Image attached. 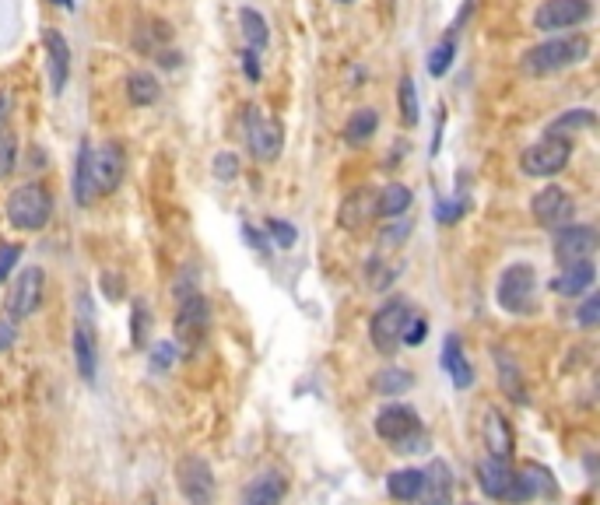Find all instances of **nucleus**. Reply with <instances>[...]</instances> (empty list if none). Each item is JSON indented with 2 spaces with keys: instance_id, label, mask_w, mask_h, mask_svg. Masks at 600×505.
Returning a JSON list of instances; mask_svg holds the SVG:
<instances>
[{
  "instance_id": "f257e3e1",
  "label": "nucleus",
  "mask_w": 600,
  "mask_h": 505,
  "mask_svg": "<svg viewBox=\"0 0 600 505\" xmlns=\"http://www.w3.org/2000/svg\"><path fill=\"white\" fill-rule=\"evenodd\" d=\"M590 36L583 32H569V36H555V39H544V43L530 46L523 53V71L534 74V78H544V74H555L565 71V67H576L590 57Z\"/></svg>"
},
{
  "instance_id": "f03ea898",
  "label": "nucleus",
  "mask_w": 600,
  "mask_h": 505,
  "mask_svg": "<svg viewBox=\"0 0 600 505\" xmlns=\"http://www.w3.org/2000/svg\"><path fill=\"white\" fill-rule=\"evenodd\" d=\"M8 221L18 228V232H39V228L50 225L53 218V193L46 183H22L11 190L8 204Z\"/></svg>"
},
{
  "instance_id": "7ed1b4c3",
  "label": "nucleus",
  "mask_w": 600,
  "mask_h": 505,
  "mask_svg": "<svg viewBox=\"0 0 600 505\" xmlns=\"http://www.w3.org/2000/svg\"><path fill=\"white\" fill-rule=\"evenodd\" d=\"M415 306L408 299H390L383 309H376V316L369 320V341L379 355H397L400 344H404V330H408Z\"/></svg>"
},
{
  "instance_id": "20e7f679",
  "label": "nucleus",
  "mask_w": 600,
  "mask_h": 505,
  "mask_svg": "<svg viewBox=\"0 0 600 505\" xmlns=\"http://www.w3.org/2000/svg\"><path fill=\"white\" fill-rule=\"evenodd\" d=\"M243 137H246V148H250V155L257 158V162H278L281 158V148H285V127H281L267 109L246 106Z\"/></svg>"
},
{
  "instance_id": "39448f33",
  "label": "nucleus",
  "mask_w": 600,
  "mask_h": 505,
  "mask_svg": "<svg viewBox=\"0 0 600 505\" xmlns=\"http://www.w3.org/2000/svg\"><path fill=\"white\" fill-rule=\"evenodd\" d=\"M499 306L513 316H534L537 313V271L530 264H513L502 271L499 292H495Z\"/></svg>"
},
{
  "instance_id": "423d86ee",
  "label": "nucleus",
  "mask_w": 600,
  "mask_h": 505,
  "mask_svg": "<svg viewBox=\"0 0 600 505\" xmlns=\"http://www.w3.org/2000/svg\"><path fill=\"white\" fill-rule=\"evenodd\" d=\"M572 158V137H558V134H544L537 144H530L520 155V169L523 176L530 179H551L558 172H565Z\"/></svg>"
},
{
  "instance_id": "0eeeda50",
  "label": "nucleus",
  "mask_w": 600,
  "mask_h": 505,
  "mask_svg": "<svg viewBox=\"0 0 600 505\" xmlns=\"http://www.w3.org/2000/svg\"><path fill=\"white\" fill-rule=\"evenodd\" d=\"M208 323H211V306L200 292H190L179 299L176 320H172V334L183 351H197L200 344L208 341Z\"/></svg>"
},
{
  "instance_id": "6e6552de",
  "label": "nucleus",
  "mask_w": 600,
  "mask_h": 505,
  "mask_svg": "<svg viewBox=\"0 0 600 505\" xmlns=\"http://www.w3.org/2000/svg\"><path fill=\"white\" fill-rule=\"evenodd\" d=\"M123 172H127V155L116 141H102L88 151V183H92L95 200L109 197L123 183Z\"/></svg>"
},
{
  "instance_id": "1a4fd4ad",
  "label": "nucleus",
  "mask_w": 600,
  "mask_h": 505,
  "mask_svg": "<svg viewBox=\"0 0 600 505\" xmlns=\"http://www.w3.org/2000/svg\"><path fill=\"white\" fill-rule=\"evenodd\" d=\"M176 488L179 495L190 505H215L218 498V484H215V470L204 456H179L176 463Z\"/></svg>"
},
{
  "instance_id": "9d476101",
  "label": "nucleus",
  "mask_w": 600,
  "mask_h": 505,
  "mask_svg": "<svg viewBox=\"0 0 600 505\" xmlns=\"http://www.w3.org/2000/svg\"><path fill=\"white\" fill-rule=\"evenodd\" d=\"M43 292H46L43 267H25V271H18L15 278H11L8 299H4L8 320L22 323V320H29V316H36L39 306H43Z\"/></svg>"
},
{
  "instance_id": "9b49d317",
  "label": "nucleus",
  "mask_w": 600,
  "mask_h": 505,
  "mask_svg": "<svg viewBox=\"0 0 600 505\" xmlns=\"http://www.w3.org/2000/svg\"><path fill=\"white\" fill-rule=\"evenodd\" d=\"M74 362H78V376L85 383H95L99 372V344H95V320H92V295H78V323H74Z\"/></svg>"
},
{
  "instance_id": "f8f14e48",
  "label": "nucleus",
  "mask_w": 600,
  "mask_h": 505,
  "mask_svg": "<svg viewBox=\"0 0 600 505\" xmlns=\"http://www.w3.org/2000/svg\"><path fill=\"white\" fill-rule=\"evenodd\" d=\"M530 214H534V221L541 228H548V232H558V228L572 225L576 221V200H572V193L565 190V186H544V190L534 193V200H530Z\"/></svg>"
},
{
  "instance_id": "ddd939ff",
  "label": "nucleus",
  "mask_w": 600,
  "mask_h": 505,
  "mask_svg": "<svg viewBox=\"0 0 600 505\" xmlns=\"http://www.w3.org/2000/svg\"><path fill=\"white\" fill-rule=\"evenodd\" d=\"M593 18L590 0H544L534 11V29L537 32H569L579 29Z\"/></svg>"
},
{
  "instance_id": "4468645a",
  "label": "nucleus",
  "mask_w": 600,
  "mask_h": 505,
  "mask_svg": "<svg viewBox=\"0 0 600 505\" xmlns=\"http://www.w3.org/2000/svg\"><path fill=\"white\" fill-rule=\"evenodd\" d=\"M597 242H600V235H597V228L593 225H565V228H558L555 232V260L562 267H569V264H583V260H593V253H597Z\"/></svg>"
},
{
  "instance_id": "2eb2a0df",
  "label": "nucleus",
  "mask_w": 600,
  "mask_h": 505,
  "mask_svg": "<svg viewBox=\"0 0 600 505\" xmlns=\"http://www.w3.org/2000/svg\"><path fill=\"white\" fill-rule=\"evenodd\" d=\"M372 428H376V435L383 442L397 446V442H404L408 435L422 432V418H418V411L411 404H386L383 411L376 414Z\"/></svg>"
},
{
  "instance_id": "dca6fc26",
  "label": "nucleus",
  "mask_w": 600,
  "mask_h": 505,
  "mask_svg": "<svg viewBox=\"0 0 600 505\" xmlns=\"http://www.w3.org/2000/svg\"><path fill=\"white\" fill-rule=\"evenodd\" d=\"M453 491H457L453 467L443 460V456H432L429 467L422 470V491H418V505H453Z\"/></svg>"
},
{
  "instance_id": "f3484780",
  "label": "nucleus",
  "mask_w": 600,
  "mask_h": 505,
  "mask_svg": "<svg viewBox=\"0 0 600 505\" xmlns=\"http://www.w3.org/2000/svg\"><path fill=\"white\" fill-rule=\"evenodd\" d=\"M481 435H485V449L488 456H499V460H509L516 453V435L513 425L506 421V414L488 407L485 418H481Z\"/></svg>"
},
{
  "instance_id": "a211bd4d",
  "label": "nucleus",
  "mask_w": 600,
  "mask_h": 505,
  "mask_svg": "<svg viewBox=\"0 0 600 505\" xmlns=\"http://www.w3.org/2000/svg\"><path fill=\"white\" fill-rule=\"evenodd\" d=\"M288 498V477L281 470H264L243 488L239 505H285Z\"/></svg>"
},
{
  "instance_id": "6ab92c4d",
  "label": "nucleus",
  "mask_w": 600,
  "mask_h": 505,
  "mask_svg": "<svg viewBox=\"0 0 600 505\" xmlns=\"http://www.w3.org/2000/svg\"><path fill=\"white\" fill-rule=\"evenodd\" d=\"M43 43H46V60H50V88L53 95H64L67 81H71V46H67V39L57 29H46Z\"/></svg>"
},
{
  "instance_id": "aec40b11",
  "label": "nucleus",
  "mask_w": 600,
  "mask_h": 505,
  "mask_svg": "<svg viewBox=\"0 0 600 505\" xmlns=\"http://www.w3.org/2000/svg\"><path fill=\"white\" fill-rule=\"evenodd\" d=\"M513 463L509 460H499V456H485V460L478 463V484L481 491H485L488 498H495V502H506L509 488H513Z\"/></svg>"
},
{
  "instance_id": "412c9836",
  "label": "nucleus",
  "mask_w": 600,
  "mask_h": 505,
  "mask_svg": "<svg viewBox=\"0 0 600 505\" xmlns=\"http://www.w3.org/2000/svg\"><path fill=\"white\" fill-rule=\"evenodd\" d=\"M593 281H597V267H593V260H583V264L562 267V274L551 278V292L565 295V299H576V295L590 292Z\"/></svg>"
},
{
  "instance_id": "4be33fe9",
  "label": "nucleus",
  "mask_w": 600,
  "mask_h": 505,
  "mask_svg": "<svg viewBox=\"0 0 600 505\" xmlns=\"http://www.w3.org/2000/svg\"><path fill=\"white\" fill-rule=\"evenodd\" d=\"M376 218V190H355V193H348L344 197V204H341V214H337V221H341V228H362V225H369V221Z\"/></svg>"
},
{
  "instance_id": "5701e85b",
  "label": "nucleus",
  "mask_w": 600,
  "mask_h": 505,
  "mask_svg": "<svg viewBox=\"0 0 600 505\" xmlns=\"http://www.w3.org/2000/svg\"><path fill=\"white\" fill-rule=\"evenodd\" d=\"M467 15H471V4H467V8H464V15H457V22H453V25H450V32H446V36H443V43L432 46V50H429V60H425V67H429L432 78H443V74L453 67V57H457V32L464 29Z\"/></svg>"
},
{
  "instance_id": "b1692460",
  "label": "nucleus",
  "mask_w": 600,
  "mask_h": 505,
  "mask_svg": "<svg viewBox=\"0 0 600 505\" xmlns=\"http://www.w3.org/2000/svg\"><path fill=\"white\" fill-rule=\"evenodd\" d=\"M495 372H499V386L513 404H527V379H523V369L516 365V358L509 351H495Z\"/></svg>"
},
{
  "instance_id": "393cba45",
  "label": "nucleus",
  "mask_w": 600,
  "mask_h": 505,
  "mask_svg": "<svg viewBox=\"0 0 600 505\" xmlns=\"http://www.w3.org/2000/svg\"><path fill=\"white\" fill-rule=\"evenodd\" d=\"M443 369L450 372V379H453L457 390H467V386L474 383V369H471V362H467L464 344H460L457 334H450L443 344Z\"/></svg>"
},
{
  "instance_id": "a878e982",
  "label": "nucleus",
  "mask_w": 600,
  "mask_h": 505,
  "mask_svg": "<svg viewBox=\"0 0 600 505\" xmlns=\"http://www.w3.org/2000/svg\"><path fill=\"white\" fill-rule=\"evenodd\" d=\"M411 200H415V193H411V186L404 183H386L383 190L376 193V218H400V214L408 211Z\"/></svg>"
},
{
  "instance_id": "bb28decb",
  "label": "nucleus",
  "mask_w": 600,
  "mask_h": 505,
  "mask_svg": "<svg viewBox=\"0 0 600 505\" xmlns=\"http://www.w3.org/2000/svg\"><path fill=\"white\" fill-rule=\"evenodd\" d=\"M386 491H390L393 502H418V491H422V470L418 467H404V470H393L386 477Z\"/></svg>"
},
{
  "instance_id": "cd10ccee",
  "label": "nucleus",
  "mask_w": 600,
  "mask_h": 505,
  "mask_svg": "<svg viewBox=\"0 0 600 505\" xmlns=\"http://www.w3.org/2000/svg\"><path fill=\"white\" fill-rule=\"evenodd\" d=\"M127 99H130V106H137V109H144V106H155L158 99H162V88H158V78L155 74H148V71H134V74H127Z\"/></svg>"
},
{
  "instance_id": "c85d7f7f",
  "label": "nucleus",
  "mask_w": 600,
  "mask_h": 505,
  "mask_svg": "<svg viewBox=\"0 0 600 505\" xmlns=\"http://www.w3.org/2000/svg\"><path fill=\"white\" fill-rule=\"evenodd\" d=\"M415 386V376L408 369H397V365H383V369L372 376V393L379 397H400V393H408Z\"/></svg>"
},
{
  "instance_id": "c756f323",
  "label": "nucleus",
  "mask_w": 600,
  "mask_h": 505,
  "mask_svg": "<svg viewBox=\"0 0 600 505\" xmlns=\"http://www.w3.org/2000/svg\"><path fill=\"white\" fill-rule=\"evenodd\" d=\"M376 130H379V113H376V109H369V106H362V109H355V113L348 116V123H344V141L358 148V144L369 141Z\"/></svg>"
},
{
  "instance_id": "7c9ffc66",
  "label": "nucleus",
  "mask_w": 600,
  "mask_h": 505,
  "mask_svg": "<svg viewBox=\"0 0 600 505\" xmlns=\"http://www.w3.org/2000/svg\"><path fill=\"white\" fill-rule=\"evenodd\" d=\"M397 109H400V123L404 127H418V120H422V106H418V85L415 78H400L397 85Z\"/></svg>"
},
{
  "instance_id": "2f4dec72",
  "label": "nucleus",
  "mask_w": 600,
  "mask_h": 505,
  "mask_svg": "<svg viewBox=\"0 0 600 505\" xmlns=\"http://www.w3.org/2000/svg\"><path fill=\"white\" fill-rule=\"evenodd\" d=\"M239 25H243V36H246V43H250V50L260 53L267 43H271V29H267V18L260 15V11L243 8L239 11Z\"/></svg>"
},
{
  "instance_id": "473e14b6",
  "label": "nucleus",
  "mask_w": 600,
  "mask_h": 505,
  "mask_svg": "<svg viewBox=\"0 0 600 505\" xmlns=\"http://www.w3.org/2000/svg\"><path fill=\"white\" fill-rule=\"evenodd\" d=\"M88 151H92V144L85 141L78 148V165H74V200H78V207H88L95 200L92 183H88Z\"/></svg>"
},
{
  "instance_id": "72a5a7b5",
  "label": "nucleus",
  "mask_w": 600,
  "mask_h": 505,
  "mask_svg": "<svg viewBox=\"0 0 600 505\" xmlns=\"http://www.w3.org/2000/svg\"><path fill=\"white\" fill-rule=\"evenodd\" d=\"M593 123H597V116H593V109H569L565 116H558L555 123H551V130L548 134H558V137H565V130H590Z\"/></svg>"
},
{
  "instance_id": "f704fd0d",
  "label": "nucleus",
  "mask_w": 600,
  "mask_h": 505,
  "mask_svg": "<svg viewBox=\"0 0 600 505\" xmlns=\"http://www.w3.org/2000/svg\"><path fill=\"white\" fill-rule=\"evenodd\" d=\"M520 470L527 474V481L534 484V498H541V495L555 498L558 495V484H555V477H551L548 467H541V463H523Z\"/></svg>"
},
{
  "instance_id": "c9c22d12",
  "label": "nucleus",
  "mask_w": 600,
  "mask_h": 505,
  "mask_svg": "<svg viewBox=\"0 0 600 505\" xmlns=\"http://www.w3.org/2000/svg\"><path fill=\"white\" fill-rule=\"evenodd\" d=\"M365 278H369L372 292H386V288L397 281V267H386L383 260L376 257V260H369V264H365Z\"/></svg>"
},
{
  "instance_id": "e433bc0d",
  "label": "nucleus",
  "mask_w": 600,
  "mask_h": 505,
  "mask_svg": "<svg viewBox=\"0 0 600 505\" xmlns=\"http://www.w3.org/2000/svg\"><path fill=\"white\" fill-rule=\"evenodd\" d=\"M15 165H18V137L8 130V134L0 137V179H8L15 172Z\"/></svg>"
},
{
  "instance_id": "4c0bfd02",
  "label": "nucleus",
  "mask_w": 600,
  "mask_h": 505,
  "mask_svg": "<svg viewBox=\"0 0 600 505\" xmlns=\"http://www.w3.org/2000/svg\"><path fill=\"white\" fill-rule=\"evenodd\" d=\"M211 169H215V179L232 183V179L239 176V155H236V151H218L215 162H211Z\"/></svg>"
},
{
  "instance_id": "58836bf2",
  "label": "nucleus",
  "mask_w": 600,
  "mask_h": 505,
  "mask_svg": "<svg viewBox=\"0 0 600 505\" xmlns=\"http://www.w3.org/2000/svg\"><path fill=\"white\" fill-rule=\"evenodd\" d=\"M22 253H25V249L18 246V242H4V246H0V285H8V281H11V271L18 267Z\"/></svg>"
},
{
  "instance_id": "ea45409f",
  "label": "nucleus",
  "mask_w": 600,
  "mask_h": 505,
  "mask_svg": "<svg viewBox=\"0 0 600 505\" xmlns=\"http://www.w3.org/2000/svg\"><path fill=\"white\" fill-rule=\"evenodd\" d=\"M576 323L583 330H593L600 323V295H590V299L583 302V306L576 309Z\"/></svg>"
},
{
  "instance_id": "a19ab883",
  "label": "nucleus",
  "mask_w": 600,
  "mask_h": 505,
  "mask_svg": "<svg viewBox=\"0 0 600 505\" xmlns=\"http://www.w3.org/2000/svg\"><path fill=\"white\" fill-rule=\"evenodd\" d=\"M267 232L274 235V242H278L281 249H292L295 246V239H299V232H295L288 221H281V218H271L267 221Z\"/></svg>"
},
{
  "instance_id": "79ce46f5",
  "label": "nucleus",
  "mask_w": 600,
  "mask_h": 505,
  "mask_svg": "<svg viewBox=\"0 0 600 505\" xmlns=\"http://www.w3.org/2000/svg\"><path fill=\"white\" fill-rule=\"evenodd\" d=\"M432 446V439H429V432H415V435H408V439L404 442H397V446H393V453H425V449Z\"/></svg>"
},
{
  "instance_id": "37998d69",
  "label": "nucleus",
  "mask_w": 600,
  "mask_h": 505,
  "mask_svg": "<svg viewBox=\"0 0 600 505\" xmlns=\"http://www.w3.org/2000/svg\"><path fill=\"white\" fill-rule=\"evenodd\" d=\"M464 211H467V204L464 200H450V204H436V218H439V225H453V221H460L464 218Z\"/></svg>"
},
{
  "instance_id": "c03bdc74",
  "label": "nucleus",
  "mask_w": 600,
  "mask_h": 505,
  "mask_svg": "<svg viewBox=\"0 0 600 505\" xmlns=\"http://www.w3.org/2000/svg\"><path fill=\"white\" fill-rule=\"evenodd\" d=\"M172 362H176V348H172L169 341H162V344H151V365H155L158 372H165Z\"/></svg>"
},
{
  "instance_id": "a18cd8bd",
  "label": "nucleus",
  "mask_w": 600,
  "mask_h": 505,
  "mask_svg": "<svg viewBox=\"0 0 600 505\" xmlns=\"http://www.w3.org/2000/svg\"><path fill=\"white\" fill-rule=\"evenodd\" d=\"M425 334H429V323H425L422 316H411L408 330H404V344H408V348H418V344L425 341Z\"/></svg>"
},
{
  "instance_id": "49530a36",
  "label": "nucleus",
  "mask_w": 600,
  "mask_h": 505,
  "mask_svg": "<svg viewBox=\"0 0 600 505\" xmlns=\"http://www.w3.org/2000/svg\"><path fill=\"white\" fill-rule=\"evenodd\" d=\"M239 57H243V71H246V78H250L253 85H257V81H260V57H257V50H250V46H246V50L239 53Z\"/></svg>"
},
{
  "instance_id": "de8ad7c7",
  "label": "nucleus",
  "mask_w": 600,
  "mask_h": 505,
  "mask_svg": "<svg viewBox=\"0 0 600 505\" xmlns=\"http://www.w3.org/2000/svg\"><path fill=\"white\" fill-rule=\"evenodd\" d=\"M11 106H15V102H11V95L0 92V137L11 130Z\"/></svg>"
},
{
  "instance_id": "09e8293b",
  "label": "nucleus",
  "mask_w": 600,
  "mask_h": 505,
  "mask_svg": "<svg viewBox=\"0 0 600 505\" xmlns=\"http://www.w3.org/2000/svg\"><path fill=\"white\" fill-rule=\"evenodd\" d=\"M408 235H411V225H408V221H397V225H393V228H386L383 239L397 246V242H404V239H408Z\"/></svg>"
},
{
  "instance_id": "8fccbe9b",
  "label": "nucleus",
  "mask_w": 600,
  "mask_h": 505,
  "mask_svg": "<svg viewBox=\"0 0 600 505\" xmlns=\"http://www.w3.org/2000/svg\"><path fill=\"white\" fill-rule=\"evenodd\" d=\"M18 337V327L11 320H0V351H8Z\"/></svg>"
},
{
  "instance_id": "3c124183",
  "label": "nucleus",
  "mask_w": 600,
  "mask_h": 505,
  "mask_svg": "<svg viewBox=\"0 0 600 505\" xmlns=\"http://www.w3.org/2000/svg\"><path fill=\"white\" fill-rule=\"evenodd\" d=\"M144 306L141 302H134V344H144Z\"/></svg>"
},
{
  "instance_id": "603ef678",
  "label": "nucleus",
  "mask_w": 600,
  "mask_h": 505,
  "mask_svg": "<svg viewBox=\"0 0 600 505\" xmlns=\"http://www.w3.org/2000/svg\"><path fill=\"white\" fill-rule=\"evenodd\" d=\"M53 4H57V8H67V11L74 8V0H53Z\"/></svg>"
},
{
  "instance_id": "864d4df0",
  "label": "nucleus",
  "mask_w": 600,
  "mask_h": 505,
  "mask_svg": "<svg viewBox=\"0 0 600 505\" xmlns=\"http://www.w3.org/2000/svg\"><path fill=\"white\" fill-rule=\"evenodd\" d=\"M337 4H355V0H337Z\"/></svg>"
},
{
  "instance_id": "5fc2aeb1",
  "label": "nucleus",
  "mask_w": 600,
  "mask_h": 505,
  "mask_svg": "<svg viewBox=\"0 0 600 505\" xmlns=\"http://www.w3.org/2000/svg\"><path fill=\"white\" fill-rule=\"evenodd\" d=\"M464 505H474V502H464Z\"/></svg>"
}]
</instances>
